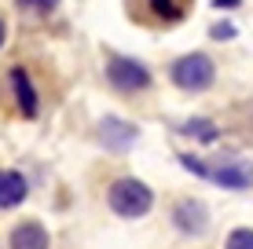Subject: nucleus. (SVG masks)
Masks as SVG:
<instances>
[{
	"label": "nucleus",
	"instance_id": "nucleus-4",
	"mask_svg": "<svg viewBox=\"0 0 253 249\" xmlns=\"http://www.w3.org/2000/svg\"><path fill=\"white\" fill-rule=\"evenodd\" d=\"M191 0H132V15L143 22H180L187 15Z\"/></svg>",
	"mask_w": 253,
	"mask_h": 249
},
{
	"label": "nucleus",
	"instance_id": "nucleus-13",
	"mask_svg": "<svg viewBox=\"0 0 253 249\" xmlns=\"http://www.w3.org/2000/svg\"><path fill=\"white\" fill-rule=\"evenodd\" d=\"M180 161H184V165H187L195 176H209V173H213V169H206L202 161H198V158H191V154H180Z\"/></svg>",
	"mask_w": 253,
	"mask_h": 249
},
{
	"label": "nucleus",
	"instance_id": "nucleus-10",
	"mask_svg": "<svg viewBox=\"0 0 253 249\" xmlns=\"http://www.w3.org/2000/svg\"><path fill=\"white\" fill-rule=\"evenodd\" d=\"M11 88H15V99H19V110L26 117H33L37 114V96H33V88H30V81H26V73L22 70H11Z\"/></svg>",
	"mask_w": 253,
	"mask_h": 249
},
{
	"label": "nucleus",
	"instance_id": "nucleus-6",
	"mask_svg": "<svg viewBox=\"0 0 253 249\" xmlns=\"http://www.w3.org/2000/svg\"><path fill=\"white\" fill-rule=\"evenodd\" d=\"M136 128L128 121H121V117H107V121L99 125V140L107 143V150H128L136 143Z\"/></svg>",
	"mask_w": 253,
	"mask_h": 249
},
{
	"label": "nucleus",
	"instance_id": "nucleus-16",
	"mask_svg": "<svg viewBox=\"0 0 253 249\" xmlns=\"http://www.w3.org/2000/svg\"><path fill=\"white\" fill-rule=\"evenodd\" d=\"M216 7H239V0H213Z\"/></svg>",
	"mask_w": 253,
	"mask_h": 249
},
{
	"label": "nucleus",
	"instance_id": "nucleus-11",
	"mask_svg": "<svg viewBox=\"0 0 253 249\" xmlns=\"http://www.w3.org/2000/svg\"><path fill=\"white\" fill-rule=\"evenodd\" d=\"M180 132H184V136H198L202 143H213V140H216V128L209 125V121H202V117H198V121H187V125H180Z\"/></svg>",
	"mask_w": 253,
	"mask_h": 249
},
{
	"label": "nucleus",
	"instance_id": "nucleus-3",
	"mask_svg": "<svg viewBox=\"0 0 253 249\" xmlns=\"http://www.w3.org/2000/svg\"><path fill=\"white\" fill-rule=\"evenodd\" d=\"M107 77H110V84H114L118 92H143L147 84H151L147 66L136 63V59H110Z\"/></svg>",
	"mask_w": 253,
	"mask_h": 249
},
{
	"label": "nucleus",
	"instance_id": "nucleus-1",
	"mask_svg": "<svg viewBox=\"0 0 253 249\" xmlns=\"http://www.w3.org/2000/svg\"><path fill=\"white\" fill-rule=\"evenodd\" d=\"M107 198H110V209H114L118 216H143V213L151 209L154 194H151V187H147V183L125 176V179H118V183L110 187Z\"/></svg>",
	"mask_w": 253,
	"mask_h": 249
},
{
	"label": "nucleus",
	"instance_id": "nucleus-17",
	"mask_svg": "<svg viewBox=\"0 0 253 249\" xmlns=\"http://www.w3.org/2000/svg\"><path fill=\"white\" fill-rule=\"evenodd\" d=\"M0 44H4V22H0Z\"/></svg>",
	"mask_w": 253,
	"mask_h": 249
},
{
	"label": "nucleus",
	"instance_id": "nucleus-12",
	"mask_svg": "<svg viewBox=\"0 0 253 249\" xmlns=\"http://www.w3.org/2000/svg\"><path fill=\"white\" fill-rule=\"evenodd\" d=\"M228 249H253V231L250 227H239L228 235Z\"/></svg>",
	"mask_w": 253,
	"mask_h": 249
},
{
	"label": "nucleus",
	"instance_id": "nucleus-7",
	"mask_svg": "<svg viewBox=\"0 0 253 249\" xmlns=\"http://www.w3.org/2000/svg\"><path fill=\"white\" fill-rule=\"evenodd\" d=\"M209 179L220 187H231V191H242V187L253 183V165H246V161H231V165H220L209 173Z\"/></svg>",
	"mask_w": 253,
	"mask_h": 249
},
{
	"label": "nucleus",
	"instance_id": "nucleus-14",
	"mask_svg": "<svg viewBox=\"0 0 253 249\" xmlns=\"http://www.w3.org/2000/svg\"><path fill=\"white\" fill-rule=\"evenodd\" d=\"M209 33H213L216 40H228V37H235V26H228V22H220V26H213V30H209Z\"/></svg>",
	"mask_w": 253,
	"mask_h": 249
},
{
	"label": "nucleus",
	"instance_id": "nucleus-5",
	"mask_svg": "<svg viewBox=\"0 0 253 249\" xmlns=\"http://www.w3.org/2000/svg\"><path fill=\"white\" fill-rule=\"evenodd\" d=\"M172 220H176V227L187 231V235H202L206 224H209V213H206L202 202L187 198V202H180L176 209H172Z\"/></svg>",
	"mask_w": 253,
	"mask_h": 249
},
{
	"label": "nucleus",
	"instance_id": "nucleus-8",
	"mask_svg": "<svg viewBox=\"0 0 253 249\" xmlns=\"http://www.w3.org/2000/svg\"><path fill=\"white\" fill-rule=\"evenodd\" d=\"M11 249H48V231L41 224H19L11 231Z\"/></svg>",
	"mask_w": 253,
	"mask_h": 249
},
{
	"label": "nucleus",
	"instance_id": "nucleus-9",
	"mask_svg": "<svg viewBox=\"0 0 253 249\" xmlns=\"http://www.w3.org/2000/svg\"><path fill=\"white\" fill-rule=\"evenodd\" d=\"M26 198V179L11 169H0V209H11Z\"/></svg>",
	"mask_w": 253,
	"mask_h": 249
},
{
	"label": "nucleus",
	"instance_id": "nucleus-2",
	"mask_svg": "<svg viewBox=\"0 0 253 249\" xmlns=\"http://www.w3.org/2000/svg\"><path fill=\"white\" fill-rule=\"evenodd\" d=\"M172 81L187 92H202L213 84V59L195 51V55H184L180 63H172Z\"/></svg>",
	"mask_w": 253,
	"mask_h": 249
},
{
	"label": "nucleus",
	"instance_id": "nucleus-15",
	"mask_svg": "<svg viewBox=\"0 0 253 249\" xmlns=\"http://www.w3.org/2000/svg\"><path fill=\"white\" fill-rule=\"evenodd\" d=\"M59 4V0H19V7H51Z\"/></svg>",
	"mask_w": 253,
	"mask_h": 249
}]
</instances>
